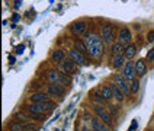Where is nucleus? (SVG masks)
<instances>
[{
  "label": "nucleus",
  "instance_id": "22",
  "mask_svg": "<svg viewBox=\"0 0 154 131\" xmlns=\"http://www.w3.org/2000/svg\"><path fill=\"white\" fill-rule=\"evenodd\" d=\"M100 93H102V96L105 98V101H112V99H113V92H112L111 86H103L102 89H100Z\"/></svg>",
  "mask_w": 154,
  "mask_h": 131
},
{
  "label": "nucleus",
  "instance_id": "11",
  "mask_svg": "<svg viewBox=\"0 0 154 131\" xmlns=\"http://www.w3.org/2000/svg\"><path fill=\"white\" fill-rule=\"evenodd\" d=\"M77 67H79V66H77L76 63L71 60L70 57H67V58H66V60L60 64V70H61V71H63V73H66V74H70V76H71V74H76Z\"/></svg>",
  "mask_w": 154,
  "mask_h": 131
},
{
  "label": "nucleus",
  "instance_id": "15",
  "mask_svg": "<svg viewBox=\"0 0 154 131\" xmlns=\"http://www.w3.org/2000/svg\"><path fill=\"white\" fill-rule=\"evenodd\" d=\"M67 58V55H66V51L64 50H61V48H57V50H54L51 54V61L52 63H55V64H61L63 61Z\"/></svg>",
  "mask_w": 154,
  "mask_h": 131
},
{
  "label": "nucleus",
  "instance_id": "31",
  "mask_svg": "<svg viewBox=\"0 0 154 131\" xmlns=\"http://www.w3.org/2000/svg\"><path fill=\"white\" fill-rule=\"evenodd\" d=\"M23 48H25L23 44H22V45H17L16 47V54H22V52H23Z\"/></svg>",
  "mask_w": 154,
  "mask_h": 131
},
{
  "label": "nucleus",
  "instance_id": "6",
  "mask_svg": "<svg viewBox=\"0 0 154 131\" xmlns=\"http://www.w3.org/2000/svg\"><path fill=\"white\" fill-rule=\"evenodd\" d=\"M113 83L124 92V95L125 96L131 95V82H128L122 74H118V73L113 74Z\"/></svg>",
  "mask_w": 154,
  "mask_h": 131
},
{
  "label": "nucleus",
  "instance_id": "20",
  "mask_svg": "<svg viewBox=\"0 0 154 131\" xmlns=\"http://www.w3.org/2000/svg\"><path fill=\"white\" fill-rule=\"evenodd\" d=\"M28 124L22 121H13L9 125V131H26Z\"/></svg>",
  "mask_w": 154,
  "mask_h": 131
},
{
  "label": "nucleus",
  "instance_id": "17",
  "mask_svg": "<svg viewBox=\"0 0 154 131\" xmlns=\"http://www.w3.org/2000/svg\"><path fill=\"white\" fill-rule=\"evenodd\" d=\"M138 51V48H137V45L132 42V44H129V45H127L125 47V51H124V55L127 57V60H132L134 57H135V54H137Z\"/></svg>",
  "mask_w": 154,
  "mask_h": 131
},
{
  "label": "nucleus",
  "instance_id": "12",
  "mask_svg": "<svg viewBox=\"0 0 154 131\" xmlns=\"http://www.w3.org/2000/svg\"><path fill=\"white\" fill-rule=\"evenodd\" d=\"M48 101H50V95L47 92H35L29 96L31 104H42V102H48Z\"/></svg>",
  "mask_w": 154,
  "mask_h": 131
},
{
  "label": "nucleus",
  "instance_id": "26",
  "mask_svg": "<svg viewBox=\"0 0 154 131\" xmlns=\"http://www.w3.org/2000/svg\"><path fill=\"white\" fill-rule=\"evenodd\" d=\"M93 98H94V101H96V104H105L106 101H105V98L102 96V93H100V90L99 92H96V93H93Z\"/></svg>",
  "mask_w": 154,
  "mask_h": 131
},
{
  "label": "nucleus",
  "instance_id": "3",
  "mask_svg": "<svg viewBox=\"0 0 154 131\" xmlns=\"http://www.w3.org/2000/svg\"><path fill=\"white\" fill-rule=\"evenodd\" d=\"M100 36H102L105 45H108L111 48L112 45L115 44V39H116V36H115V26L112 23H109V22L105 23L102 26V29H100Z\"/></svg>",
  "mask_w": 154,
  "mask_h": 131
},
{
  "label": "nucleus",
  "instance_id": "14",
  "mask_svg": "<svg viewBox=\"0 0 154 131\" xmlns=\"http://www.w3.org/2000/svg\"><path fill=\"white\" fill-rule=\"evenodd\" d=\"M125 64H127V57L125 55H118V57H112L111 58V67L113 70L124 69Z\"/></svg>",
  "mask_w": 154,
  "mask_h": 131
},
{
  "label": "nucleus",
  "instance_id": "27",
  "mask_svg": "<svg viewBox=\"0 0 154 131\" xmlns=\"http://www.w3.org/2000/svg\"><path fill=\"white\" fill-rule=\"evenodd\" d=\"M153 60H154V47L151 50H148V52L146 55V61H153Z\"/></svg>",
  "mask_w": 154,
  "mask_h": 131
},
{
  "label": "nucleus",
  "instance_id": "10",
  "mask_svg": "<svg viewBox=\"0 0 154 131\" xmlns=\"http://www.w3.org/2000/svg\"><path fill=\"white\" fill-rule=\"evenodd\" d=\"M122 76L128 82H132L135 79V76H137V73H135V61L132 60L127 61V64L124 66V70H122Z\"/></svg>",
  "mask_w": 154,
  "mask_h": 131
},
{
  "label": "nucleus",
  "instance_id": "13",
  "mask_svg": "<svg viewBox=\"0 0 154 131\" xmlns=\"http://www.w3.org/2000/svg\"><path fill=\"white\" fill-rule=\"evenodd\" d=\"M135 73L137 77H143L147 74V61L146 58H140L135 61Z\"/></svg>",
  "mask_w": 154,
  "mask_h": 131
},
{
  "label": "nucleus",
  "instance_id": "29",
  "mask_svg": "<svg viewBox=\"0 0 154 131\" xmlns=\"http://www.w3.org/2000/svg\"><path fill=\"white\" fill-rule=\"evenodd\" d=\"M147 41H148V42H154V29L148 31V34H147Z\"/></svg>",
  "mask_w": 154,
  "mask_h": 131
},
{
  "label": "nucleus",
  "instance_id": "33",
  "mask_svg": "<svg viewBox=\"0 0 154 131\" xmlns=\"http://www.w3.org/2000/svg\"><path fill=\"white\" fill-rule=\"evenodd\" d=\"M19 19H20V16H19V15H15V16H13V20H15V22H17Z\"/></svg>",
  "mask_w": 154,
  "mask_h": 131
},
{
  "label": "nucleus",
  "instance_id": "25",
  "mask_svg": "<svg viewBox=\"0 0 154 131\" xmlns=\"http://www.w3.org/2000/svg\"><path fill=\"white\" fill-rule=\"evenodd\" d=\"M140 85H141L140 77H135L132 82H131V93H132V95H137L138 93V90H140Z\"/></svg>",
  "mask_w": 154,
  "mask_h": 131
},
{
  "label": "nucleus",
  "instance_id": "2",
  "mask_svg": "<svg viewBox=\"0 0 154 131\" xmlns=\"http://www.w3.org/2000/svg\"><path fill=\"white\" fill-rule=\"evenodd\" d=\"M57 104L48 101V102H42V104H29L26 106V111L31 115H47L50 114L52 109H55Z\"/></svg>",
  "mask_w": 154,
  "mask_h": 131
},
{
  "label": "nucleus",
  "instance_id": "9",
  "mask_svg": "<svg viewBox=\"0 0 154 131\" xmlns=\"http://www.w3.org/2000/svg\"><path fill=\"white\" fill-rule=\"evenodd\" d=\"M47 93L50 96H58V98H63L66 95V86L61 85V83H50L47 86Z\"/></svg>",
  "mask_w": 154,
  "mask_h": 131
},
{
  "label": "nucleus",
  "instance_id": "18",
  "mask_svg": "<svg viewBox=\"0 0 154 131\" xmlns=\"http://www.w3.org/2000/svg\"><path fill=\"white\" fill-rule=\"evenodd\" d=\"M45 77L48 80V83H58L60 82V71H57V70H48L45 73Z\"/></svg>",
  "mask_w": 154,
  "mask_h": 131
},
{
  "label": "nucleus",
  "instance_id": "32",
  "mask_svg": "<svg viewBox=\"0 0 154 131\" xmlns=\"http://www.w3.org/2000/svg\"><path fill=\"white\" fill-rule=\"evenodd\" d=\"M102 131H108V127H106L105 122H102Z\"/></svg>",
  "mask_w": 154,
  "mask_h": 131
},
{
  "label": "nucleus",
  "instance_id": "21",
  "mask_svg": "<svg viewBox=\"0 0 154 131\" xmlns=\"http://www.w3.org/2000/svg\"><path fill=\"white\" fill-rule=\"evenodd\" d=\"M73 44H74V48H76L77 51L83 52V54L87 55V47H86V44H85L83 39H80V38H74V39H73Z\"/></svg>",
  "mask_w": 154,
  "mask_h": 131
},
{
  "label": "nucleus",
  "instance_id": "23",
  "mask_svg": "<svg viewBox=\"0 0 154 131\" xmlns=\"http://www.w3.org/2000/svg\"><path fill=\"white\" fill-rule=\"evenodd\" d=\"M61 85H64V86H70L71 83H73V79L70 74H66V73H60V82Z\"/></svg>",
  "mask_w": 154,
  "mask_h": 131
},
{
  "label": "nucleus",
  "instance_id": "19",
  "mask_svg": "<svg viewBox=\"0 0 154 131\" xmlns=\"http://www.w3.org/2000/svg\"><path fill=\"white\" fill-rule=\"evenodd\" d=\"M109 86H111L112 92H113V98H115V99H116L118 102H124V99H125V95H124V92H122V90H121V89L116 86L115 83H111Z\"/></svg>",
  "mask_w": 154,
  "mask_h": 131
},
{
  "label": "nucleus",
  "instance_id": "16",
  "mask_svg": "<svg viewBox=\"0 0 154 131\" xmlns=\"http://www.w3.org/2000/svg\"><path fill=\"white\" fill-rule=\"evenodd\" d=\"M124 51H125V47L119 44L118 41L112 45L111 48H109V52H111V58L112 57H118V55H124Z\"/></svg>",
  "mask_w": 154,
  "mask_h": 131
},
{
  "label": "nucleus",
  "instance_id": "30",
  "mask_svg": "<svg viewBox=\"0 0 154 131\" xmlns=\"http://www.w3.org/2000/svg\"><path fill=\"white\" fill-rule=\"evenodd\" d=\"M137 127H138V121H137V120H132V122H131V125H129L128 131H134V130H137Z\"/></svg>",
  "mask_w": 154,
  "mask_h": 131
},
{
  "label": "nucleus",
  "instance_id": "8",
  "mask_svg": "<svg viewBox=\"0 0 154 131\" xmlns=\"http://www.w3.org/2000/svg\"><path fill=\"white\" fill-rule=\"evenodd\" d=\"M94 112L96 115L102 120V122H105L106 125H109L112 122V115L109 114V111L106 109V108H103L100 104H94Z\"/></svg>",
  "mask_w": 154,
  "mask_h": 131
},
{
  "label": "nucleus",
  "instance_id": "35",
  "mask_svg": "<svg viewBox=\"0 0 154 131\" xmlns=\"http://www.w3.org/2000/svg\"><path fill=\"white\" fill-rule=\"evenodd\" d=\"M19 6H20V2H16V5H15V9H17Z\"/></svg>",
  "mask_w": 154,
  "mask_h": 131
},
{
  "label": "nucleus",
  "instance_id": "34",
  "mask_svg": "<svg viewBox=\"0 0 154 131\" xmlns=\"http://www.w3.org/2000/svg\"><path fill=\"white\" fill-rule=\"evenodd\" d=\"M9 60H10V63H15V57L13 55H9Z\"/></svg>",
  "mask_w": 154,
  "mask_h": 131
},
{
  "label": "nucleus",
  "instance_id": "28",
  "mask_svg": "<svg viewBox=\"0 0 154 131\" xmlns=\"http://www.w3.org/2000/svg\"><path fill=\"white\" fill-rule=\"evenodd\" d=\"M108 108H109V114H111V115H113V117H116V115H118V106H115V105H109Z\"/></svg>",
  "mask_w": 154,
  "mask_h": 131
},
{
  "label": "nucleus",
  "instance_id": "1",
  "mask_svg": "<svg viewBox=\"0 0 154 131\" xmlns=\"http://www.w3.org/2000/svg\"><path fill=\"white\" fill-rule=\"evenodd\" d=\"M83 41L87 47V54L92 58H100L105 52V42H103L100 34H97L96 31L90 29L83 35Z\"/></svg>",
  "mask_w": 154,
  "mask_h": 131
},
{
  "label": "nucleus",
  "instance_id": "5",
  "mask_svg": "<svg viewBox=\"0 0 154 131\" xmlns=\"http://www.w3.org/2000/svg\"><path fill=\"white\" fill-rule=\"evenodd\" d=\"M116 41L119 44H122L124 47L132 44V34H131V31H129L128 26H122V28H119V31H118V34H116Z\"/></svg>",
  "mask_w": 154,
  "mask_h": 131
},
{
  "label": "nucleus",
  "instance_id": "4",
  "mask_svg": "<svg viewBox=\"0 0 154 131\" xmlns=\"http://www.w3.org/2000/svg\"><path fill=\"white\" fill-rule=\"evenodd\" d=\"M87 29H89V22L85 20V19H80V20H76V22H73L71 26H70V32L74 35L76 38L79 36H83V35L87 32Z\"/></svg>",
  "mask_w": 154,
  "mask_h": 131
},
{
  "label": "nucleus",
  "instance_id": "7",
  "mask_svg": "<svg viewBox=\"0 0 154 131\" xmlns=\"http://www.w3.org/2000/svg\"><path fill=\"white\" fill-rule=\"evenodd\" d=\"M69 57L74 61V63H76L79 67H83V66H86V64H87V55H86V54H83V52L77 51L76 48H71V50H69Z\"/></svg>",
  "mask_w": 154,
  "mask_h": 131
},
{
  "label": "nucleus",
  "instance_id": "24",
  "mask_svg": "<svg viewBox=\"0 0 154 131\" xmlns=\"http://www.w3.org/2000/svg\"><path fill=\"white\" fill-rule=\"evenodd\" d=\"M92 131H102V120L99 117L92 118Z\"/></svg>",
  "mask_w": 154,
  "mask_h": 131
}]
</instances>
